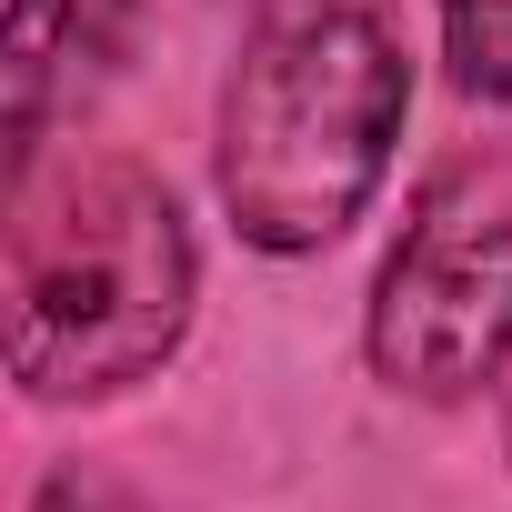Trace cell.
<instances>
[{"label": "cell", "instance_id": "277c9868", "mask_svg": "<svg viewBox=\"0 0 512 512\" xmlns=\"http://www.w3.org/2000/svg\"><path fill=\"white\" fill-rule=\"evenodd\" d=\"M141 41V0H11L0 21V141H11V191L51 171L61 131L121 81Z\"/></svg>", "mask_w": 512, "mask_h": 512}, {"label": "cell", "instance_id": "6da1fadb", "mask_svg": "<svg viewBox=\"0 0 512 512\" xmlns=\"http://www.w3.org/2000/svg\"><path fill=\"white\" fill-rule=\"evenodd\" d=\"M412 41L392 0H251L211 101V201L262 262L332 251L392 181Z\"/></svg>", "mask_w": 512, "mask_h": 512}, {"label": "cell", "instance_id": "3957f363", "mask_svg": "<svg viewBox=\"0 0 512 512\" xmlns=\"http://www.w3.org/2000/svg\"><path fill=\"white\" fill-rule=\"evenodd\" d=\"M362 372L422 412L512 382V141H452L412 181L362 292Z\"/></svg>", "mask_w": 512, "mask_h": 512}, {"label": "cell", "instance_id": "7a4b0ae2", "mask_svg": "<svg viewBox=\"0 0 512 512\" xmlns=\"http://www.w3.org/2000/svg\"><path fill=\"white\" fill-rule=\"evenodd\" d=\"M11 382L31 412H91L161 382L201 322L181 191L131 151H71L11 191Z\"/></svg>", "mask_w": 512, "mask_h": 512}, {"label": "cell", "instance_id": "8992f818", "mask_svg": "<svg viewBox=\"0 0 512 512\" xmlns=\"http://www.w3.org/2000/svg\"><path fill=\"white\" fill-rule=\"evenodd\" d=\"M31 512H161V502H141L131 482H111V472H91V462H51V472L31 482Z\"/></svg>", "mask_w": 512, "mask_h": 512}, {"label": "cell", "instance_id": "52a82bcc", "mask_svg": "<svg viewBox=\"0 0 512 512\" xmlns=\"http://www.w3.org/2000/svg\"><path fill=\"white\" fill-rule=\"evenodd\" d=\"M502 462H512V402H502Z\"/></svg>", "mask_w": 512, "mask_h": 512}, {"label": "cell", "instance_id": "5b68a950", "mask_svg": "<svg viewBox=\"0 0 512 512\" xmlns=\"http://www.w3.org/2000/svg\"><path fill=\"white\" fill-rule=\"evenodd\" d=\"M442 81L472 111H512V0H432Z\"/></svg>", "mask_w": 512, "mask_h": 512}]
</instances>
